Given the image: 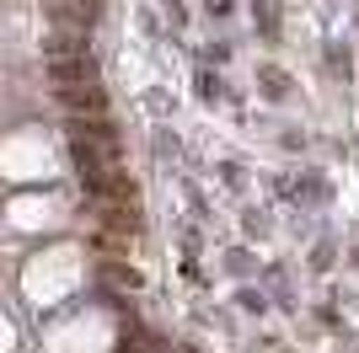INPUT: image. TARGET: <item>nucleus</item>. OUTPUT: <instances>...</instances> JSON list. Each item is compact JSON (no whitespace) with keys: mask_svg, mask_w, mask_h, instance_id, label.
Returning <instances> with one entry per match:
<instances>
[{"mask_svg":"<svg viewBox=\"0 0 359 353\" xmlns=\"http://www.w3.org/2000/svg\"><path fill=\"white\" fill-rule=\"evenodd\" d=\"M54 91H60V102L70 113H107V97L97 81H75V86H54Z\"/></svg>","mask_w":359,"mask_h":353,"instance_id":"1","label":"nucleus"},{"mask_svg":"<svg viewBox=\"0 0 359 353\" xmlns=\"http://www.w3.org/2000/svg\"><path fill=\"white\" fill-rule=\"evenodd\" d=\"M102 279L107 284H135V273H123V268H102Z\"/></svg>","mask_w":359,"mask_h":353,"instance_id":"2","label":"nucleus"}]
</instances>
